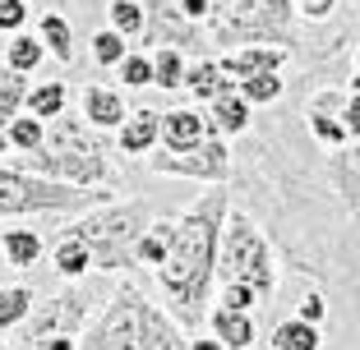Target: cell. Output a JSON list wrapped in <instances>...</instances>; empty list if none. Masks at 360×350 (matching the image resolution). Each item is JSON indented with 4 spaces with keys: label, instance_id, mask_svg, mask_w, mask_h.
Wrapping results in <instances>:
<instances>
[{
    "label": "cell",
    "instance_id": "5b68a950",
    "mask_svg": "<svg viewBox=\"0 0 360 350\" xmlns=\"http://www.w3.org/2000/svg\"><path fill=\"white\" fill-rule=\"evenodd\" d=\"M97 203H111V189L46 180L32 170L0 166V217H32V213H88Z\"/></svg>",
    "mask_w": 360,
    "mask_h": 350
},
{
    "label": "cell",
    "instance_id": "f6af8a7d",
    "mask_svg": "<svg viewBox=\"0 0 360 350\" xmlns=\"http://www.w3.org/2000/svg\"><path fill=\"white\" fill-rule=\"evenodd\" d=\"M0 350H10V346H5V341H0Z\"/></svg>",
    "mask_w": 360,
    "mask_h": 350
},
{
    "label": "cell",
    "instance_id": "d6986e66",
    "mask_svg": "<svg viewBox=\"0 0 360 350\" xmlns=\"http://www.w3.org/2000/svg\"><path fill=\"white\" fill-rule=\"evenodd\" d=\"M0 254L10 267H32L42 263V235L32 231V226H10V231L0 235Z\"/></svg>",
    "mask_w": 360,
    "mask_h": 350
},
{
    "label": "cell",
    "instance_id": "8d00e7d4",
    "mask_svg": "<svg viewBox=\"0 0 360 350\" xmlns=\"http://www.w3.org/2000/svg\"><path fill=\"white\" fill-rule=\"evenodd\" d=\"M296 318L323 323V318H328V299H323V295H305V299H300V309H296Z\"/></svg>",
    "mask_w": 360,
    "mask_h": 350
},
{
    "label": "cell",
    "instance_id": "ac0fdd59",
    "mask_svg": "<svg viewBox=\"0 0 360 350\" xmlns=\"http://www.w3.org/2000/svg\"><path fill=\"white\" fill-rule=\"evenodd\" d=\"M208 107H212L208 111V129H212V134L226 138V134H245V129H250V111H255V107H250L236 88H226L222 97H212Z\"/></svg>",
    "mask_w": 360,
    "mask_h": 350
},
{
    "label": "cell",
    "instance_id": "d4e9b609",
    "mask_svg": "<svg viewBox=\"0 0 360 350\" xmlns=\"http://www.w3.org/2000/svg\"><path fill=\"white\" fill-rule=\"evenodd\" d=\"M23 102H28V74L10 69V65H0V129L23 111Z\"/></svg>",
    "mask_w": 360,
    "mask_h": 350
},
{
    "label": "cell",
    "instance_id": "30bf717a",
    "mask_svg": "<svg viewBox=\"0 0 360 350\" xmlns=\"http://www.w3.org/2000/svg\"><path fill=\"white\" fill-rule=\"evenodd\" d=\"M143 14H148V23H143V42H158V46H199V28H194L185 14H180L176 0H143Z\"/></svg>",
    "mask_w": 360,
    "mask_h": 350
},
{
    "label": "cell",
    "instance_id": "836d02e7",
    "mask_svg": "<svg viewBox=\"0 0 360 350\" xmlns=\"http://www.w3.org/2000/svg\"><path fill=\"white\" fill-rule=\"evenodd\" d=\"M217 304L222 309H240V314H255V304H264V299L255 295V286H245V281H222Z\"/></svg>",
    "mask_w": 360,
    "mask_h": 350
},
{
    "label": "cell",
    "instance_id": "83f0119b",
    "mask_svg": "<svg viewBox=\"0 0 360 350\" xmlns=\"http://www.w3.org/2000/svg\"><path fill=\"white\" fill-rule=\"evenodd\" d=\"M42 60H46L42 37H23V32H14V42L5 46V65H10V69H19V74H32Z\"/></svg>",
    "mask_w": 360,
    "mask_h": 350
},
{
    "label": "cell",
    "instance_id": "277c9868",
    "mask_svg": "<svg viewBox=\"0 0 360 350\" xmlns=\"http://www.w3.org/2000/svg\"><path fill=\"white\" fill-rule=\"evenodd\" d=\"M153 222V203H97L70 231L88 244L97 272H125L134 267V244Z\"/></svg>",
    "mask_w": 360,
    "mask_h": 350
},
{
    "label": "cell",
    "instance_id": "484cf974",
    "mask_svg": "<svg viewBox=\"0 0 360 350\" xmlns=\"http://www.w3.org/2000/svg\"><path fill=\"white\" fill-rule=\"evenodd\" d=\"M180 83H185V55H180V46H158V55H153V88L180 93Z\"/></svg>",
    "mask_w": 360,
    "mask_h": 350
},
{
    "label": "cell",
    "instance_id": "b9f144b4",
    "mask_svg": "<svg viewBox=\"0 0 360 350\" xmlns=\"http://www.w3.org/2000/svg\"><path fill=\"white\" fill-rule=\"evenodd\" d=\"M5 152H14V148H10V134L0 129V157H5Z\"/></svg>",
    "mask_w": 360,
    "mask_h": 350
},
{
    "label": "cell",
    "instance_id": "e575fe53",
    "mask_svg": "<svg viewBox=\"0 0 360 350\" xmlns=\"http://www.w3.org/2000/svg\"><path fill=\"white\" fill-rule=\"evenodd\" d=\"M28 23V5L23 0H0V32H19Z\"/></svg>",
    "mask_w": 360,
    "mask_h": 350
},
{
    "label": "cell",
    "instance_id": "4316f807",
    "mask_svg": "<svg viewBox=\"0 0 360 350\" xmlns=\"http://www.w3.org/2000/svg\"><path fill=\"white\" fill-rule=\"evenodd\" d=\"M32 286H0V328H23L32 314Z\"/></svg>",
    "mask_w": 360,
    "mask_h": 350
},
{
    "label": "cell",
    "instance_id": "ee69618b",
    "mask_svg": "<svg viewBox=\"0 0 360 350\" xmlns=\"http://www.w3.org/2000/svg\"><path fill=\"white\" fill-rule=\"evenodd\" d=\"M356 69H360V46H356Z\"/></svg>",
    "mask_w": 360,
    "mask_h": 350
},
{
    "label": "cell",
    "instance_id": "8fae6325",
    "mask_svg": "<svg viewBox=\"0 0 360 350\" xmlns=\"http://www.w3.org/2000/svg\"><path fill=\"white\" fill-rule=\"evenodd\" d=\"M286 46H277V42H245V46H236V51H226V55H217V65H222L226 74H236V79H250V74H282V65H286Z\"/></svg>",
    "mask_w": 360,
    "mask_h": 350
},
{
    "label": "cell",
    "instance_id": "9a60e30c",
    "mask_svg": "<svg viewBox=\"0 0 360 350\" xmlns=\"http://www.w3.org/2000/svg\"><path fill=\"white\" fill-rule=\"evenodd\" d=\"M79 111H84V120L93 129H120L125 116H129L125 97H120L116 88H106V83H88L84 97H79Z\"/></svg>",
    "mask_w": 360,
    "mask_h": 350
},
{
    "label": "cell",
    "instance_id": "5bb4252c",
    "mask_svg": "<svg viewBox=\"0 0 360 350\" xmlns=\"http://www.w3.org/2000/svg\"><path fill=\"white\" fill-rule=\"evenodd\" d=\"M116 143H120L125 157H148V152L162 143V111H148V107L129 111L125 125L116 129Z\"/></svg>",
    "mask_w": 360,
    "mask_h": 350
},
{
    "label": "cell",
    "instance_id": "d6a6232c",
    "mask_svg": "<svg viewBox=\"0 0 360 350\" xmlns=\"http://www.w3.org/2000/svg\"><path fill=\"white\" fill-rule=\"evenodd\" d=\"M116 74H120L125 88H148L153 83V55H134V51H129L125 60L116 65Z\"/></svg>",
    "mask_w": 360,
    "mask_h": 350
},
{
    "label": "cell",
    "instance_id": "d590c367",
    "mask_svg": "<svg viewBox=\"0 0 360 350\" xmlns=\"http://www.w3.org/2000/svg\"><path fill=\"white\" fill-rule=\"evenodd\" d=\"M338 111H342V125H347L351 143H360V93H347Z\"/></svg>",
    "mask_w": 360,
    "mask_h": 350
},
{
    "label": "cell",
    "instance_id": "ba28073f",
    "mask_svg": "<svg viewBox=\"0 0 360 350\" xmlns=\"http://www.w3.org/2000/svg\"><path fill=\"white\" fill-rule=\"evenodd\" d=\"M291 5L296 0H231V10L217 19L208 14L212 32L222 42H277L286 46L291 42Z\"/></svg>",
    "mask_w": 360,
    "mask_h": 350
},
{
    "label": "cell",
    "instance_id": "1f68e13d",
    "mask_svg": "<svg viewBox=\"0 0 360 350\" xmlns=\"http://www.w3.org/2000/svg\"><path fill=\"white\" fill-rule=\"evenodd\" d=\"M143 23H148L143 0H111V28H116V32H125V37H143Z\"/></svg>",
    "mask_w": 360,
    "mask_h": 350
},
{
    "label": "cell",
    "instance_id": "f546056e",
    "mask_svg": "<svg viewBox=\"0 0 360 350\" xmlns=\"http://www.w3.org/2000/svg\"><path fill=\"white\" fill-rule=\"evenodd\" d=\"M236 93H240L250 107H268V102L282 97V74H250V79L236 83Z\"/></svg>",
    "mask_w": 360,
    "mask_h": 350
},
{
    "label": "cell",
    "instance_id": "ffe728a7",
    "mask_svg": "<svg viewBox=\"0 0 360 350\" xmlns=\"http://www.w3.org/2000/svg\"><path fill=\"white\" fill-rule=\"evenodd\" d=\"M167 249H171V217H153V222L143 226V235H139V244H134V263L162 267L167 263Z\"/></svg>",
    "mask_w": 360,
    "mask_h": 350
},
{
    "label": "cell",
    "instance_id": "44dd1931",
    "mask_svg": "<svg viewBox=\"0 0 360 350\" xmlns=\"http://www.w3.org/2000/svg\"><path fill=\"white\" fill-rule=\"evenodd\" d=\"M185 88H190V97H199V102H212V97H222L226 88H231V79H226V69L217 60H194L190 69H185Z\"/></svg>",
    "mask_w": 360,
    "mask_h": 350
},
{
    "label": "cell",
    "instance_id": "e0dca14e",
    "mask_svg": "<svg viewBox=\"0 0 360 350\" xmlns=\"http://www.w3.org/2000/svg\"><path fill=\"white\" fill-rule=\"evenodd\" d=\"M51 267L60 281H88V272H97L93 267V254H88V244L79 240L75 231H65L60 240L51 244Z\"/></svg>",
    "mask_w": 360,
    "mask_h": 350
},
{
    "label": "cell",
    "instance_id": "7402d4cb",
    "mask_svg": "<svg viewBox=\"0 0 360 350\" xmlns=\"http://www.w3.org/2000/svg\"><path fill=\"white\" fill-rule=\"evenodd\" d=\"M37 37H42L46 55H56L60 65L75 60V28H70V19H60V14H42V23H37Z\"/></svg>",
    "mask_w": 360,
    "mask_h": 350
},
{
    "label": "cell",
    "instance_id": "9c48e42d",
    "mask_svg": "<svg viewBox=\"0 0 360 350\" xmlns=\"http://www.w3.org/2000/svg\"><path fill=\"white\" fill-rule=\"evenodd\" d=\"M148 166L158 175H190V180H203V184H226V175H231V148H226L222 134H208L190 152H148Z\"/></svg>",
    "mask_w": 360,
    "mask_h": 350
},
{
    "label": "cell",
    "instance_id": "7bdbcfd3",
    "mask_svg": "<svg viewBox=\"0 0 360 350\" xmlns=\"http://www.w3.org/2000/svg\"><path fill=\"white\" fill-rule=\"evenodd\" d=\"M347 93H360V74H356V79H351V83H347Z\"/></svg>",
    "mask_w": 360,
    "mask_h": 350
},
{
    "label": "cell",
    "instance_id": "f1b7e54d",
    "mask_svg": "<svg viewBox=\"0 0 360 350\" xmlns=\"http://www.w3.org/2000/svg\"><path fill=\"white\" fill-rule=\"evenodd\" d=\"M5 134H10L14 152H32V148H42V143H46V125L32 116V111H28V116H14L10 125H5Z\"/></svg>",
    "mask_w": 360,
    "mask_h": 350
},
{
    "label": "cell",
    "instance_id": "2e32d148",
    "mask_svg": "<svg viewBox=\"0 0 360 350\" xmlns=\"http://www.w3.org/2000/svg\"><path fill=\"white\" fill-rule=\"evenodd\" d=\"M208 328H212V337L222 341L226 350H250V346H255V337H259L255 314H240V309H222V304L208 314Z\"/></svg>",
    "mask_w": 360,
    "mask_h": 350
},
{
    "label": "cell",
    "instance_id": "4dcf8cb0",
    "mask_svg": "<svg viewBox=\"0 0 360 350\" xmlns=\"http://www.w3.org/2000/svg\"><path fill=\"white\" fill-rule=\"evenodd\" d=\"M129 55V46H125V32H116V28H102V32H93V60L102 65V69H116L120 60Z\"/></svg>",
    "mask_w": 360,
    "mask_h": 350
},
{
    "label": "cell",
    "instance_id": "f35d334b",
    "mask_svg": "<svg viewBox=\"0 0 360 350\" xmlns=\"http://www.w3.org/2000/svg\"><path fill=\"white\" fill-rule=\"evenodd\" d=\"M176 5H180V14H185L190 23H203L212 14V0H176Z\"/></svg>",
    "mask_w": 360,
    "mask_h": 350
},
{
    "label": "cell",
    "instance_id": "74e56055",
    "mask_svg": "<svg viewBox=\"0 0 360 350\" xmlns=\"http://www.w3.org/2000/svg\"><path fill=\"white\" fill-rule=\"evenodd\" d=\"M333 5H338V0H296L300 19H328V14H333Z\"/></svg>",
    "mask_w": 360,
    "mask_h": 350
},
{
    "label": "cell",
    "instance_id": "cb8c5ba5",
    "mask_svg": "<svg viewBox=\"0 0 360 350\" xmlns=\"http://www.w3.org/2000/svg\"><path fill=\"white\" fill-rule=\"evenodd\" d=\"M65 102H70V88H65L60 79H46V83L28 88V102H23V107L37 120H56V116H65Z\"/></svg>",
    "mask_w": 360,
    "mask_h": 350
},
{
    "label": "cell",
    "instance_id": "8992f818",
    "mask_svg": "<svg viewBox=\"0 0 360 350\" xmlns=\"http://www.w3.org/2000/svg\"><path fill=\"white\" fill-rule=\"evenodd\" d=\"M217 276H222V281H245V286H255L259 299H273L277 258H273L268 235L255 226V217L226 213L222 244H217Z\"/></svg>",
    "mask_w": 360,
    "mask_h": 350
},
{
    "label": "cell",
    "instance_id": "3957f363",
    "mask_svg": "<svg viewBox=\"0 0 360 350\" xmlns=\"http://www.w3.org/2000/svg\"><path fill=\"white\" fill-rule=\"evenodd\" d=\"M23 170L46 175V180L84 184V189H102V184L116 180V170L102 157V138L84 134V125H75L70 116H56L42 148L23 152Z\"/></svg>",
    "mask_w": 360,
    "mask_h": 350
},
{
    "label": "cell",
    "instance_id": "7c38bea8",
    "mask_svg": "<svg viewBox=\"0 0 360 350\" xmlns=\"http://www.w3.org/2000/svg\"><path fill=\"white\" fill-rule=\"evenodd\" d=\"M342 93H323V97H314L309 102V111H305V125H309V134H314V143H323V148H342V143H351V134H347V125H342Z\"/></svg>",
    "mask_w": 360,
    "mask_h": 350
},
{
    "label": "cell",
    "instance_id": "7a4b0ae2",
    "mask_svg": "<svg viewBox=\"0 0 360 350\" xmlns=\"http://www.w3.org/2000/svg\"><path fill=\"white\" fill-rule=\"evenodd\" d=\"M180 332L185 328L143 290L120 286L97 309V318L79 332V350H190Z\"/></svg>",
    "mask_w": 360,
    "mask_h": 350
},
{
    "label": "cell",
    "instance_id": "52a82bcc",
    "mask_svg": "<svg viewBox=\"0 0 360 350\" xmlns=\"http://www.w3.org/2000/svg\"><path fill=\"white\" fill-rule=\"evenodd\" d=\"M106 304V290L102 286H84V281H70L60 295H46L42 304H32L28 314V346L42 337H79L88 323L97 318V309Z\"/></svg>",
    "mask_w": 360,
    "mask_h": 350
},
{
    "label": "cell",
    "instance_id": "4fadbf2b",
    "mask_svg": "<svg viewBox=\"0 0 360 350\" xmlns=\"http://www.w3.org/2000/svg\"><path fill=\"white\" fill-rule=\"evenodd\" d=\"M212 129L208 116L194 107H180V111H162V148L167 152H190L194 143H203Z\"/></svg>",
    "mask_w": 360,
    "mask_h": 350
},
{
    "label": "cell",
    "instance_id": "603a6c76",
    "mask_svg": "<svg viewBox=\"0 0 360 350\" xmlns=\"http://www.w3.org/2000/svg\"><path fill=\"white\" fill-rule=\"evenodd\" d=\"M323 346V332L319 323H305V318H286L273 328V350H319Z\"/></svg>",
    "mask_w": 360,
    "mask_h": 350
},
{
    "label": "cell",
    "instance_id": "ab89813d",
    "mask_svg": "<svg viewBox=\"0 0 360 350\" xmlns=\"http://www.w3.org/2000/svg\"><path fill=\"white\" fill-rule=\"evenodd\" d=\"M28 350H79V337H42V341H32Z\"/></svg>",
    "mask_w": 360,
    "mask_h": 350
},
{
    "label": "cell",
    "instance_id": "6da1fadb",
    "mask_svg": "<svg viewBox=\"0 0 360 350\" xmlns=\"http://www.w3.org/2000/svg\"><path fill=\"white\" fill-rule=\"evenodd\" d=\"M226 213H231L226 189L212 184L180 217H171V249L167 263L158 267V286L171 295L176 323L185 332H194L208 314V290H212V272H217V244H222Z\"/></svg>",
    "mask_w": 360,
    "mask_h": 350
},
{
    "label": "cell",
    "instance_id": "60d3db41",
    "mask_svg": "<svg viewBox=\"0 0 360 350\" xmlns=\"http://www.w3.org/2000/svg\"><path fill=\"white\" fill-rule=\"evenodd\" d=\"M190 350H226L217 337H190Z\"/></svg>",
    "mask_w": 360,
    "mask_h": 350
}]
</instances>
